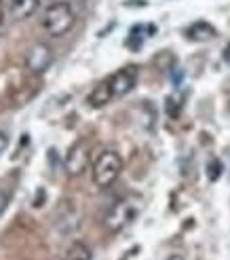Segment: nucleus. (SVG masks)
Returning <instances> with one entry per match:
<instances>
[{"label": "nucleus", "instance_id": "16", "mask_svg": "<svg viewBox=\"0 0 230 260\" xmlns=\"http://www.w3.org/2000/svg\"><path fill=\"white\" fill-rule=\"evenodd\" d=\"M3 23H5V11H3V5H0V28H3Z\"/></svg>", "mask_w": 230, "mask_h": 260}, {"label": "nucleus", "instance_id": "15", "mask_svg": "<svg viewBox=\"0 0 230 260\" xmlns=\"http://www.w3.org/2000/svg\"><path fill=\"white\" fill-rule=\"evenodd\" d=\"M7 146H9V136L5 132H0V154L7 150Z\"/></svg>", "mask_w": 230, "mask_h": 260}, {"label": "nucleus", "instance_id": "14", "mask_svg": "<svg viewBox=\"0 0 230 260\" xmlns=\"http://www.w3.org/2000/svg\"><path fill=\"white\" fill-rule=\"evenodd\" d=\"M9 199H11V194H9V190L7 188H0V216L5 214V210H7V205H9Z\"/></svg>", "mask_w": 230, "mask_h": 260}, {"label": "nucleus", "instance_id": "9", "mask_svg": "<svg viewBox=\"0 0 230 260\" xmlns=\"http://www.w3.org/2000/svg\"><path fill=\"white\" fill-rule=\"evenodd\" d=\"M11 13L15 19H28L38 7V0H9Z\"/></svg>", "mask_w": 230, "mask_h": 260}, {"label": "nucleus", "instance_id": "6", "mask_svg": "<svg viewBox=\"0 0 230 260\" xmlns=\"http://www.w3.org/2000/svg\"><path fill=\"white\" fill-rule=\"evenodd\" d=\"M135 83H137V68L135 66L121 68L119 72H114L110 76V87H112L114 98H123L127 93H131Z\"/></svg>", "mask_w": 230, "mask_h": 260}, {"label": "nucleus", "instance_id": "5", "mask_svg": "<svg viewBox=\"0 0 230 260\" xmlns=\"http://www.w3.org/2000/svg\"><path fill=\"white\" fill-rule=\"evenodd\" d=\"M66 172L70 176H83L89 167V144L85 140H79L66 154Z\"/></svg>", "mask_w": 230, "mask_h": 260}, {"label": "nucleus", "instance_id": "4", "mask_svg": "<svg viewBox=\"0 0 230 260\" xmlns=\"http://www.w3.org/2000/svg\"><path fill=\"white\" fill-rule=\"evenodd\" d=\"M53 63V51L47 43H36L25 53V70L34 76L45 74Z\"/></svg>", "mask_w": 230, "mask_h": 260}, {"label": "nucleus", "instance_id": "2", "mask_svg": "<svg viewBox=\"0 0 230 260\" xmlns=\"http://www.w3.org/2000/svg\"><path fill=\"white\" fill-rule=\"evenodd\" d=\"M123 172V159L117 150H104L93 163V182L99 188H108L119 180Z\"/></svg>", "mask_w": 230, "mask_h": 260}, {"label": "nucleus", "instance_id": "8", "mask_svg": "<svg viewBox=\"0 0 230 260\" xmlns=\"http://www.w3.org/2000/svg\"><path fill=\"white\" fill-rule=\"evenodd\" d=\"M188 38L195 43H205V41H211V38L215 36V28L211 23L207 21H195L193 25L188 28Z\"/></svg>", "mask_w": 230, "mask_h": 260}, {"label": "nucleus", "instance_id": "11", "mask_svg": "<svg viewBox=\"0 0 230 260\" xmlns=\"http://www.w3.org/2000/svg\"><path fill=\"white\" fill-rule=\"evenodd\" d=\"M144 43V25H137V28L131 30L129 38H127V47H131V49H139Z\"/></svg>", "mask_w": 230, "mask_h": 260}, {"label": "nucleus", "instance_id": "10", "mask_svg": "<svg viewBox=\"0 0 230 260\" xmlns=\"http://www.w3.org/2000/svg\"><path fill=\"white\" fill-rule=\"evenodd\" d=\"M63 260H93V252H91V248H89L87 243L74 241L70 248H68V252H66V256H63Z\"/></svg>", "mask_w": 230, "mask_h": 260}, {"label": "nucleus", "instance_id": "12", "mask_svg": "<svg viewBox=\"0 0 230 260\" xmlns=\"http://www.w3.org/2000/svg\"><path fill=\"white\" fill-rule=\"evenodd\" d=\"M180 110H182V98H169L167 100V112L171 116H177Z\"/></svg>", "mask_w": 230, "mask_h": 260}, {"label": "nucleus", "instance_id": "13", "mask_svg": "<svg viewBox=\"0 0 230 260\" xmlns=\"http://www.w3.org/2000/svg\"><path fill=\"white\" fill-rule=\"evenodd\" d=\"M220 172H222V165H220V161H211L209 163V167H207V174H209V178L211 180H218L220 178Z\"/></svg>", "mask_w": 230, "mask_h": 260}, {"label": "nucleus", "instance_id": "17", "mask_svg": "<svg viewBox=\"0 0 230 260\" xmlns=\"http://www.w3.org/2000/svg\"><path fill=\"white\" fill-rule=\"evenodd\" d=\"M167 260H184V258H182V256H180V254H171V256H169V258H167Z\"/></svg>", "mask_w": 230, "mask_h": 260}, {"label": "nucleus", "instance_id": "7", "mask_svg": "<svg viewBox=\"0 0 230 260\" xmlns=\"http://www.w3.org/2000/svg\"><path fill=\"white\" fill-rule=\"evenodd\" d=\"M112 100H114V93H112V87H110V79H106L91 89V93L87 98V104L91 108H104Z\"/></svg>", "mask_w": 230, "mask_h": 260}, {"label": "nucleus", "instance_id": "3", "mask_svg": "<svg viewBox=\"0 0 230 260\" xmlns=\"http://www.w3.org/2000/svg\"><path fill=\"white\" fill-rule=\"evenodd\" d=\"M139 214V203L133 197H123L119 201H114L110 205V210L104 216V226L110 233H119L123 231L127 224H131L135 216Z\"/></svg>", "mask_w": 230, "mask_h": 260}, {"label": "nucleus", "instance_id": "1", "mask_svg": "<svg viewBox=\"0 0 230 260\" xmlns=\"http://www.w3.org/2000/svg\"><path fill=\"white\" fill-rule=\"evenodd\" d=\"M74 21H76L74 9L68 3H53L43 13V30L53 38L66 36L74 28Z\"/></svg>", "mask_w": 230, "mask_h": 260}]
</instances>
